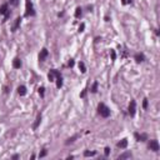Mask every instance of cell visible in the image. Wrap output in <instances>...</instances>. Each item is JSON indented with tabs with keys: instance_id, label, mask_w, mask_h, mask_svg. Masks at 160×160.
<instances>
[{
	"instance_id": "cell-2",
	"label": "cell",
	"mask_w": 160,
	"mask_h": 160,
	"mask_svg": "<svg viewBox=\"0 0 160 160\" xmlns=\"http://www.w3.org/2000/svg\"><path fill=\"white\" fill-rule=\"evenodd\" d=\"M25 4H26V8H25V16H34V15H35V10H34V6H33V3H31V0H26Z\"/></svg>"
},
{
	"instance_id": "cell-19",
	"label": "cell",
	"mask_w": 160,
	"mask_h": 160,
	"mask_svg": "<svg viewBox=\"0 0 160 160\" xmlns=\"http://www.w3.org/2000/svg\"><path fill=\"white\" fill-rule=\"evenodd\" d=\"M79 69H80V71H81V73H85V71H86V68H85V64H84L83 61H79Z\"/></svg>"
},
{
	"instance_id": "cell-28",
	"label": "cell",
	"mask_w": 160,
	"mask_h": 160,
	"mask_svg": "<svg viewBox=\"0 0 160 160\" xmlns=\"http://www.w3.org/2000/svg\"><path fill=\"white\" fill-rule=\"evenodd\" d=\"M109 153H110V148H105V151H104L105 156H108V155H109Z\"/></svg>"
},
{
	"instance_id": "cell-7",
	"label": "cell",
	"mask_w": 160,
	"mask_h": 160,
	"mask_svg": "<svg viewBox=\"0 0 160 160\" xmlns=\"http://www.w3.org/2000/svg\"><path fill=\"white\" fill-rule=\"evenodd\" d=\"M134 136H135V139H136L138 141H145V140H148V135H146V134H139V133H135Z\"/></svg>"
},
{
	"instance_id": "cell-23",
	"label": "cell",
	"mask_w": 160,
	"mask_h": 160,
	"mask_svg": "<svg viewBox=\"0 0 160 160\" xmlns=\"http://www.w3.org/2000/svg\"><path fill=\"white\" fill-rule=\"evenodd\" d=\"M46 153H48V151H46V149H43V151L39 154V158H44V156L46 155Z\"/></svg>"
},
{
	"instance_id": "cell-24",
	"label": "cell",
	"mask_w": 160,
	"mask_h": 160,
	"mask_svg": "<svg viewBox=\"0 0 160 160\" xmlns=\"http://www.w3.org/2000/svg\"><path fill=\"white\" fill-rule=\"evenodd\" d=\"M133 0H121V4L123 5H128V4H131Z\"/></svg>"
},
{
	"instance_id": "cell-14",
	"label": "cell",
	"mask_w": 160,
	"mask_h": 160,
	"mask_svg": "<svg viewBox=\"0 0 160 160\" xmlns=\"http://www.w3.org/2000/svg\"><path fill=\"white\" fill-rule=\"evenodd\" d=\"M40 123H41V114H38V116H36V121H35V124L33 125V129H34V130L38 129V126H39Z\"/></svg>"
},
{
	"instance_id": "cell-13",
	"label": "cell",
	"mask_w": 160,
	"mask_h": 160,
	"mask_svg": "<svg viewBox=\"0 0 160 160\" xmlns=\"http://www.w3.org/2000/svg\"><path fill=\"white\" fill-rule=\"evenodd\" d=\"M126 146H128V140L126 139H123V140H120L118 143V148H120V149H125Z\"/></svg>"
},
{
	"instance_id": "cell-25",
	"label": "cell",
	"mask_w": 160,
	"mask_h": 160,
	"mask_svg": "<svg viewBox=\"0 0 160 160\" xmlns=\"http://www.w3.org/2000/svg\"><path fill=\"white\" fill-rule=\"evenodd\" d=\"M110 54H111V59H113V60H115V59H116V54H115V50H113V49H111V50H110Z\"/></svg>"
},
{
	"instance_id": "cell-30",
	"label": "cell",
	"mask_w": 160,
	"mask_h": 160,
	"mask_svg": "<svg viewBox=\"0 0 160 160\" xmlns=\"http://www.w3.org/2000/svg\"><path fill=\"white\" fill-rule=\"evenodd\" d=\"M84 28H85V24H81L79 26V31H80V33H81V31H84Z\"/></svg>"
},
{
	"instance_id": "cell-17",
	"label": "cell",
	"mask_w": 160,
	"mask_h": 160,
	"mask_svg": "<svg viewBox=\"0 0 160 160\" xmlns=\"http://www.w3.org/2000/svg\"><path fill=\"white\" fill-rule=\"evenodd\" d=\"M81 14H83V9H81L80 6L76 8V9H75V18H80Z\"/></svg>"
},
{
	"instance_id": "cell-9",
	"label": "cell",
	"mask_w": 160,
	"mask_h": 160,
	"mask_svg": "<svg viewBox=\"0 0 160 160\" xmlns=\"http://www.w3.org/2000/svg\"><path fill=\"white\" fill-rule=\"evenodd\" d=\"M20 66H21L20 59H19V58H15L14 61H13V68H14V69H20Z\"/></svg>"
},
{
	"instance_id": "cell-4",
	"label": "cell",
	"mask_w": 160,
	"mask_h": 160,
	"mask_svg": "<svg viewBox=\"0 0 160 160\" xmlns=\"http://www.w3.org/2000/svg\"><path fill=\"white\" fill-rule=\"evenodd\" d=\"M54 74H55V76H56V88L60 89L63 86V78L60 75V73L58 70H55V69H54Z\"/></svg>"
},
{
	"instance_id": "cell-10",
	"label": "cell",
	"mask_w": 160,
	"mask_h": 160,
	"mask_svg": "<svg viewBox=\"0 0 160 160\" xmlns=\"http://www.w3.org/2000/svg\"><path fill=\"white\" fill-rule=\"evenodd\" d=\"M8 11H9L8 4H3L1 6H0V14H1V15H5V14H6Z\"/></svg>"
},
{
	"instance_id": "cell-26",
	"label": "cell",
	"mask_w": 160,
	"mask_h": 160,
	"mask_svg": "<svg viewBox=\"0 0 160 160\" xmlns=\"http://www.w3.org/2000/svg\"><path fill=\"white\" fill-rule=\"evenodd\" d=\"M44 90H45V89L43 88V86H41V88H39V94H40V96H41V98L44 96Z\"/></svg>"
},
{
	"instance_id": "cell-6",
	"label": "cell",
	"mask_w": 160,
	"mask_h": 160,
	"mask_svg": "<svg viewBox=\"0 0 160 160\" xmlns=\"http://www.w3.org/2000/svg\"><path fill=\"white\" fill-rule=\"evenodd\" d=\"M48 55H49V51H48V49H41V51H40V54H39V61H44L46 58H48Z\"/></svg>"
},
{
	"instance_id": "cell-31",
	"label": "cell",
	"mask_w": 160,
	"mask_h": 160,
	"mask_svg": "<svg viewBox=\"0 0 160 160\" xmlns=\"http://www.w3.org/2000/svg\"><path fill=\"white\" fill-rule=\"evenodd\" d=\"M85 94H86V89H85V90H83V93L80 94V96H81V98H84V96H85Z\"/></svg>"
},
{
	"instance_id": "cell-1",
	"label": "cell",
	"mask_w": 160,
	"mask_h": 160,
	"mask_svg": "<svg viewBox=\"0 0 160 160\" xmlns=\"http://www.w3.org/2000/svg\"><path fill=\"white\" fill-rule=\"evenodd\" d=\"M98 113L103 116V118H109L110 116V109L104 103H100L98 105Z\"/></svg>"
},
{
	"instance_id": "cell-18",
	"label": "cell",
	"mask_w": 160,
	"mask_h": 160,
	"mask_svg": "<svg viewBox=\"0 0 160 160\" xmlns=\"http://www.w3.org/2000/svg\"><path fill=\"white\" fill-rule=\"evenodd\" d=\"M98 85H99V84H98V81H95V83L93 84V86H91V90H90V91H91V93H94V94L96 93V91H98Z\"/></svg>"
},
{
	"instance_id": "cell-5",
	"label": "cell",
	"mask_w": 160,
	"mask_h": 160,
	"mask_svg": "<svg viewBox=\"0 0 160 160\" xmlns=\"http://www.w3.org/2000/svg\"><path fill=\"white\" fill-rule=\"evenodd\" d=\"M135 111H136V103H135V100H131L130 104H129V114H130V116H134Z\"/></svg>"
},
{
	"instance_id": "cell-3",
	"label": "cell",
	"mask_w": 160,
	"mask_h": 160,
	"mask_svg": "<svg viewBox=\"0 0 160 160\" xmlns=\"http://www.w3.org/2000/svg\"><path fill=\"white\" fill-rule=\"evenodd\" d=\"M148 148L150 149V150H153V151H159V149H160V146H159V143H158V140H150V143H149V145H148Z\"/></svg>"
},
{
	"instance_id": "cell-15",
	"label": "cell",
	"mask_w": 160,
	"mask_h": 160,
	"mask_svg": "<svg viewBox=\"0 0 160 160\" xmlns=\"http://www.w3.org/2000/svg\"><path fill=\"white\" fill-rule=\"evenodd\" d=\"M129 158H131V153H124V154H121V155H119L118 156V159L119 160H123V159H129Z\"/></svg>"
},
{
	"instance_id": "cell-21",
	"label": "cell",
	"mask_w": 160,
	"mask_h": 160,
	"mask_svg": "<svg viewBox=\"0 0 160 160\" xmlns=\"http://www.w3.org/2000/svg\"><path fill=\"white\" fill-rule=\"evenodd\" d=\"M95 154V151H84V156H94Z\"/></svg>"
},
{
	"instance_id": "cell-29",
	"label": "cell",
	"mask_w": 160,
	"mask_h": 160,
	"mask_svg": "<svg viewBox=\"0 0 160 160\" xmlns=\"http://www.w3.org/2000/svg\"><path fill=\"white\" fill-rule=\"evenodd\" d=\"M74 64H75V63H74V60H73V59H70V60H69V64H68V65H69L70 68H73V66H74Z\"/></svg>"
},
{
	"instance_id": "cell-12",
	"label": "cell",
	"mask_w": 160,
	"mask_h": 160,
	"mask_svg": "<svg viewBox=\"0 0 160 160\" xmlns=\"http://www.w3.org/2000/svg\"><path fill=\"white\" fill-rule=\"evenodd\" d=\"M18 93H19L20 96H24V95L26 94V88L24 86V85H21V86L18 88Z\"/></svg>"
},
{
	"instance_id": "cell-27",
	"label": "cell",
	"mask_w": 160,
	"mask_h": 160,
	"mask_svg": "<svg viewBox=\"0 0 160 160\" xmlns=\"http://www.w3.org/2000/svg\"><path fill=\"white\" fill-rule=\"evenodd\" d=\"M143 108H144V109H146V108H148V99H146V98H145V99H144V101H143Z\"/></svg>"
},
{
	"instance_id": "cell-11",
	"label": "cell",
	"mask_w": 160,
	"mask_h": 160,
	"mask_svg": "<svg viewBox=\"0 0 160 160\" xmlns=\"http://www.w3.org/2000/svg\"><path fill=\"white\" fill-rule=\"evenodd\" d=\"M20 23H21V18H18V19L15 20V24H14L13 28H11V31H16L18 28L20 26Z\"/></svg>"
},
{
	"instance_id": "cell-8",
	"label": "cell",
	"mask_w": 160,
	"mask_h": 160,
	"mask_svg": "<svg viewBox=\"0 0 160 160\" xmlns=\"http://www.w3.org/2000/svg\"><path fill=\"white\" fill-rule=\"evenodd\" d=\"M145 60V56L143 53H138V54H135V61L136 63H143Z\"/></svg>"
},
{
	"instance_id": "cell-20",
	"label": "cell",
	"mask_w": 160,
	"mask_h": 160,
	"mask_svg": "<svg viewBox=\"0 0 160 160\" xmlns=\"http://www.w3.org/2000/svg\"><path fill=\"white\" fill-rule=\"evenodd\" d=\"M79 135H75V136H73V138H70V139H68L66 141H65V144L66 145H69L70 143H74V141H75V139H76V138H78Z\"/></svg>"
},
{
	"instance_id": "cell-22",
	"label": "cell",
	"mask_w": 160,
	"mask_h": 160,
	"mask_svg": "<svg viewBox=\"0 0 160 160\" xmlns=\"http://www.w3.org/2000/svg\"><path fill=\"white\" fill-rule=\"evenodd\" d=\"M9 3H10V5H13V6H18L19 5V0H9Z\"/></svg>"
},
{
	"instance_id": "cell-16",
	"label": "cell",
	"mask_w": 160,
	"mask_h": 160,
	"mask_svg": "<svg viewBox=\"0 0 160 160\" xmlns=\"http://www.w3.org/2000/svg\"><path fill=\"white\" fill-rule=\"evenodd\" d=\"M54 76H55V74H54V69H51V70L49 71V74H48V79H49L50 81H54Z\"/></svg>"
}]
</instances>
